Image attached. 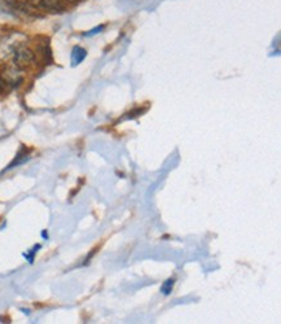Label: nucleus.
<instances>
[{"instance_id": "f257e3e1", "label": "nucleus", "mask_w": 281, "mask_h": 324, "mask_svg": "<svg viewBox=\"0 0 281 324\" xmlns=\"http://www.w3.org/2000/svg\"><path fill=\"white\" fill-rule=\"evenodd\" d=\"M34 60H35V56H34L33 51L26 47H19L14 52L13 61L18 69H26V68L31 67L34 64Z\"/></svg>"}, {"instance_id": "f03ea898", "label": "nucleus", "mask_w": 281, "mask_h": 324, "mask_svg": "<svg viewBox=\"0 0 281 324\" xmlns=\"http://www.w3.org/2000/svg\"><path fill=\"white\" fill-rule=\"evenodd\" d=\"M84 57H85L84 50H82V48H79V47L73 50V64H79Z\"/></svg>"}, {"instance_id": "7ed1b4c3", "label": "nucleus", "mask_w": 281, "mask_h": 324, "mask_svg": "<svg viewBox=\"0 0 281 324\" xmlns=\"http://www.w3.org/2000/svg\"><path fill=\"white\" fill-rule=\"evenodd\" d=\"M174 283H175L174 279L166 280V282L163 283L162 289H161V291H162L165 294H168V293H170V292H171V289H172V286H174Z\"/></svg>"}, {"instance_id": "20e7f679", "label": "nucleus", "mask_w": 281, "mask_h": 324, "mask_svg": "<svg viewBox=\"0 0 281 324\" xmlns=\"http://www.w3.org/2000/svg\"><path fill=\"white\" fill-rule=\"evenodd\" d=\"M9 7H17L18 6V2L17 0H4Z\"/></svg>"}, {"instance_id": "39448f33", "label": "nucleus", "mask_w": 281, "mask_h": 324, "mask_svg": "<svg viewBox=\"0 0 281 324\" xmlns=\"http://www.w3.org/2000/svg\"><path fill=\"white\" fill-rule=\"evenodd\" d=\"M67 2H77V0H67Z\"/></svg>"}]
</instances>
